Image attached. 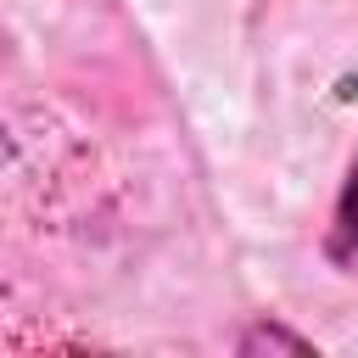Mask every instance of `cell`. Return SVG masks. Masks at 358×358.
I'll return each mask as SVG.
<instances>
[{"mask_svg": "<svg viewBox=\"0 0 358 358\" xmlns=\"http://www.w3.org/2000/svg\"><path fill=\"white\" fill-rule=\"evenodd\" d=\"M330 246H336V257H352V252H358V157H352V168H347V185H341V196H336Z\"/></svg>", "mask_w": 358, "mask_h": 358, "instance_id": "cell-1", "label": "cell"}, {"mask_svg": "<svg viewBox=\"0 0 358 358\" xmlns=\"http://www.w3.org/2000/svg\"><path fill=\"white\" fill-rule=\"evenodd\" d=\"M263 347H285V352H308V341H302V336H291V330H280V324H252V330L241 336V352H263Z\"/></svg>", "mask_w": 358, "mask_h": 358, "instance_id": "cell-2", "label": "cell"}]
</instances>
